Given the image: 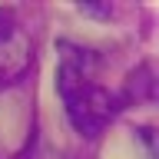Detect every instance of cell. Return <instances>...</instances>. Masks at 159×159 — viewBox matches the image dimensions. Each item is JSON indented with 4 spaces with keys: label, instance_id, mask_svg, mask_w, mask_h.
I'll list each match as a JSON object with an SVG mask.
<instances>
[{
    "label": "cell",
    "instance_id": "1",
    "mask_svg": "<svg viewBox=\"0 0 159 159\" xmlns=\"http://www.w3.org/2000/svg\"><path fill=\"white\" fill-rule=\"evenodd\" d=\"M57 89L63 99V109H66V119L86 139H96L119 109L116 93H109L106 86H99L93 80V57L73 43H60Z\"/></svg>",
    "mask_w": 159,
    "mask_h": 159
},
{
    "label": "cell",
    "instance_id": "2",
    "mask_svg": "<svg viewBox=\"0 0 159 159\" xmlns=\"http://www.w3.org/2000/svg\"><path fill=\"white\" fill-rule=\"evenodd\" d=\"M33 66V40L10 10H0V86L20 83Z\"/></svg>",
    "mask_w": 159,
    "mask_h": 159
}]
</instances>
